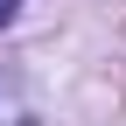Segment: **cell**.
Listing matches in <instances>:
<instances>
[{
    "label": "cell",
    "instance_id": "2",
    "mask_svg": "<svg viewBox=\"0 0 126 126\" xmlns=\"http://www.w3.org/2000/svg\"><path fill=\"white\" fill-rule=\"evenodd\" d=\"M14 7H21V0H0V28H7V21H14Z\"/></svg>",
    "mask_w": 126,
    "mask_h": 126
},
{
    "label": "cell",
    "instance_id": "1",
    "mask_svg": "<svg viewBox=\"0 0 126 126\" xmlns=\"http://www.w3.org/2000/svg\"><path fill=\"white\" fill-rule=\"evenodd\" d=\"M0 126H35V112H28V98H21V84H14L7 70H0Z\"/></svg>",
    "mask_w": 126,
    "mask_h": 126
}]
</instances>
